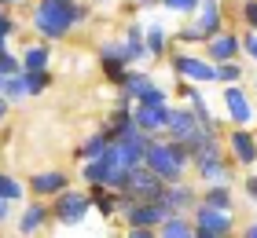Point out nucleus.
<instances>
[{
    "label": "nucleus",
    "instance_id": "obj_22",
    "mask_svg": "<svg viewBox=\"0 0 257 238\" xmlns=\"http://www.w3.org/2000/svg\"><path fill=\"white\" fill-rule=\"evenodd\" d=\"M136 99H140V103H147V106H162V103H166V92H162V88H155V85H147L144 92L136 95Z\"/></svg>",
    "mask_w": 257,
    "mask_h": 238
},
{
    "label": "nucleus",
    "instance_id": "obj_9",
    "mask_svg": "<svg viewBox=\"0 0 257 238\" xmlns=\"http://www.w3.org/2000/svg\"><path fill=\"white\" fill-rule=\"evenodd\" d=\"M224 103H228V114L235 117L239 125H246L250 117H253V110H250V99L242 95L239 88H228V95H224Z\"/></svg>",
    "mask_w": 257,
    "mask_h": 238
},
{
    "label": "nucleus",
    "instance_id": "obj_13",
    "mask_svg": "<svg viewBox=\"0 0 257 238\" xmlns=\"http://www.w3.org/2000/svg\"><path fill=\"white\" fill-rule=\"evenodd\" d=\"M44 216H48V212H44V205H30L26 216H22V223H19V231H22V234H37L41 223H44Z\"/></svg>",
    "mask_w": 257,
    "mask_h": 238
},
{
    "label": "nucleus",
    "instance_id": "obj_12",
    "mask_svg": "<svg viewBox=\"0 0 257 238\" xmlns=\"http://www.w3.org/2000/svg\"><path fill=\"white\" fill-rule=\"evenodd\" d=\"M235 48H239L235 37H213V41H209V55H213L217 63H228V59L235 55Z\"/></svg>",
    "mask_w": 257,
    "mask_h": 238
},
{
    "label": "nucleus",
    "instance_id": "obj_10",
    "mask_svg": "<svg viewBox=\"0 0 257 238\" xmlns=\"http://www.w3.org/2000/svg\"><path fill=\"white\" fill-rule=\"evenodd\" d=\"M169 128H173V136L177 139H188L195 132V110H169Z\"/></svg>",
    "mask_w": 257,
    "mask_h": 238
},
{
    "label": "nucleus",
    "instance_id": "obj_2",
    "mask_svg": "<svg viewBox=\"0 0 257 238\" xmlns=\"http://www.w3.org/2000/svg\"><path fill=\"white\" fill-rule=\"evenodd\" d=\"M184 158H188V143L184 139L173 143V147H166V143H147V154H144V161L162 176V180H180Z\"/></svg>",
    "mask_w": 257,
    "mask_h": 238
},
{
    "label": "nucleus",
    "instance_id": "obj_28",
    "mask_svg": "<svg viewBox=\"0 0 257 238\" xmlns=\"http://www.w3.org/2000/svg\"><path fill=\"white\" fill-rule=\"evenodd\" d=\"M235 77H239L235 66H220V70H217V81H235Z\"/></svg>",
    "mask_w": 257,
    "mask_h": 238
},
{
    "label": "nucleus",
    "instance_id": "obj_21",
    "mask_svg": "<svg viewBox=\"0 0 257 238\" xmlns=\"http://www.w3.org/2000/svg\"><path fill=\"white\" fill-rule=\"evenodd\" d=\"M48 88V74L44 70H30L26 74V92H44Z\"/></svg>",
    "mask_w": 257,
    "mask_h": 238
},
{
    "label": "nucleus",
    "instance_id": "obj_37",
    "mask_svg": "<svg viewBox=\"0 0 257 238\" xmlns=\"http://www.w3.org/2000/svg\"><path fill=\"white\" fill-rule=\"evenodd\" d=\"M0 88H4V74H0Z\"/></svg>",
    "mask_w": 257,
    "mask_h": 238
},
{
    "label": "nucleus",
    "instance_id": "obj_31",
    "mask_svg": "<svg viewBox=\"0 0 257 238\" xmlns=\"http://www.w3.org/2000/svg\"><path fill=\"white\" fill-rule=\"evenodd\" d=\"M8 33H11V22H8L4 15H0V37H8Z\"/></svg>",
    "mask_w": 257,
    "mask_h": 238
},
{
    "label": "nucleus",
    "instance_id": "obj_23",
    "mask_svg": "<svg viewBox=\"0 0 257 238\" xmlns=\"http://www.w3.org/2000/svg\"><path fill=\"white\" fill-rule=\"evenodd\" d=\"M0 198L15 201V198H22V187H19L15 180H8V176H0Z\"/></svg>",
    "mask_w": 257,
    "mask_h": 238
},
{
    "label": "nucleus",
    "instance_id": "obj_3",
    "mask_svg": "<svg viewBox=\"0 0 257 238\" xmlns=\"http://www.w3.org/2000/svg\"><path fill=\"white\" fill-rule=\"evenodd\" d=\"M162 176L151 169V165H133L125 176V190H128V198H147V201H158L162 198Z\"/></svg>",
    "mask_w": 257,
    "mask_h": 238
},
{
    "label": "nucleus",
    "instance_id": "obj_35",
    "mask_svg": "<svg viewBox=\"0 0 257 238\" xmlns=\"http://www.w3.org/2000/svg\"><path fill=\"white\" fill-rule=\"evenodd\" d=\"M246 187H250V194H253V198H257V180H250V183H246Z\"/></svg>",
    "mask_w": 257,
    "mask_h": 238
},
{
    "label": "nucleus",
    "instance_id": "obj_32",
    "mask_svg": "<svg viewBox=\"0 0 257 238\" xmlns=\"http://www.w3.org/2000/svg\"><path fill=\"white\" fill-rule=\"evenodd\" d=\"M246 52H250V55L257 59V37H246Z\"/></svg>",
    "mask_w": 257,
    "mask_h": 238
},
{
    "label": "nucleus",
    "instance_id": "obj_14",
    "mask_svg": "<svg viewBox=\"0 0 257 238\" xmlns=\"http://www.w3.org/2000/svg\"><path fill=\"white\" fill-rule=\"evenodd\" d=\"M231 147H235V154H239L246 165L257 158V143H253V136H246V132H235V136H231Z\"/></svg>",
    "mask_w": 257,
    "mask_h": 238
},
{
    "label": "nucleus",
    "instance_id": "obj_7",
    "mask_svg": "<svg viewBox=\"0 0 257 238\" xmlns=\"http://www.w3.org/2000/svg\"><path fill=\"white\" fill-rule=\"evenodd\" d=\"M136 128H144V132H155V128H166L169 125V110H166V103L162 106H147V103H140V110H136Z\"/></svg>",
    "mask_w": 257,
    "mask_h": 238
},
{
    "label": "nucleus",
    "instance_id": "obj_18",
    "mask_svg": "<svg viewBox=\"0 0 257 238\" xmlns=\"http://www.w3.org/2000/svg\"><path fill=\"white\" fill-rule=\"evenodd\" d=\"M85 180H88V183H107V161H103V154H99V161H96V158L88 161Z\"/></svg>",
    "mask_w": 257,
    "mask_h": 238
},
{
    "label": "nucleus",
    "instance_id": "obj_19",
    "mask_svg": "<svg viewBox=\"0 0 257 238\" xmlns=\"http://www.w3.org/2000/svg\"><path fill=\"white\" fill-rule=\"evenodd\" d=\"M4 95H8V99H19V95H26V77H19V74L4 77Z\"/></svg>",
    "mask_w": 257,
    "mask_h": 238
},
{
    "label": "nucleus",
    "instance_id": "obj_20",
    "mask_svg": "<svg viewBox=\"0 0 257 238\" xmlns=\"http://www.w3.org/2000/svg\"><path fill=\"white\" fill-rule=\"evenodd\" d=\"M162 198H166L169 209H180V205H188V201H191V190L188 187H177V190H169V194L162 190Z\"/></svg>",
    "mask_w": 257,
    "mask_h": 238
},
{
    "label": "nucleus",
    "instance_id": "obj_1",
    "mask_svg": "<svg viewBox=\"0 0 257 238\" xmlns=\"http://www.w3.org/2000/svg\"><path fill=\"white\" fill-rule=\"evenodd\" d=\"M77 19H81V11L74 8V0H41V8L33 11V26L44 37H63Z\"/></svg>",
    "mask_w": 257,
    "mask_h": 238
},
{
    "label": "nucleus",
    "instance_id": "obj_24",
    "mask_svg": "<svg viewBox=\"0 0 257 238\" xmlns=\"http://www.w3.org/2000/svg\"><path fill=\"white\" fill-rule=\"evenodd\" d=\"M0 74H4V77L19 74V59H15V55H8V52H0Z\"/></svg>",
    "mask_w": 257,
    "mask_h": 238
},
{
    "label": "nucleus",
    "instance_id": "obj_30",
    "mask_svg": "<svg viewBox=\"0 0 257 238\" xmlns=\"http://www.w3.org/2000/svg\"><path fill=\"white\" fill-rule=\"evenodd\" d=\"M166 4H169L173 11H191V8H195V0H166Z\"/></svg>",
    "mask_w": 257,
    "mask_h": 238
},
{
    "label": "nucleus",
    "instance_id": "obj_26",
    "mask_svg": "<svg viewBox=\"0 0 257 238\" xmlns=\"http://www.w3.org/2000/svg\"><path fill=\"white\" fill-rule=\"evenodd\" d=\"M103 150H107V136H96V139H92L88 147H85V154H88V158H99Z\"/></svg>",
    "mask_w": 257,
    "mask_h": 238
},
{
    "label": "nucleus",
    "instance_id": "obj_4",
    "mask_svg": "<svg viewBox=\"0 0 257 238\" xmlns=\"http://www.w3.org/2000/svg\"><path fill=\"white\" fill-rule=\"evenodd\" d=\"M231 220H228V209H217V205H206L198 209V234L202 238H217V234H228Z\"/></svg>",
    "mask_w": 257,
    "mask_h": 238
},
{
    "label": "nucleus",
    "instance_id": "obj_27",
    "mask_svg": "<svg viewBox=\"0 0 257 238\" xmlns=\"http://www.w3.org/2000/svg\"><path fill=\"white\" fill-rule=\"evenodd\" d=\"M162 44H166L162 30H151V33H147V52H162Z\"/></svg>",
    "mask_w": 257,
    "mask_h": 238
},
{
    "label": "nucleus",
    "instance_id": "obj_34",
    "mask_svg": "<svg viewBox=\"0 0 257 238\" xmlns=\"http://www.w3.org/2000/svg\"><path fill=\"white\" fill-rule=\"evenodd\" d=\"M4 110H8V99H4V95H0V117H4Z\"/></svg>",
    "mask_w": 257,
    "mask_h": 238
},
{
    "label": "nucleus",
    "instance_id": "obj_38",
    "mask_svg": "<svg viewBox=\"0 0 257 238\" xmlns=\"http://www.w3.org/2000/svg\"><path fill=\"white\" fill-rule=\"evenodd\" d=\"M144 4H155V0H144Z\"/></svg>",
    "mask_w": 257,
    "mask_h": 238
},
{
    "label": "nucleus",
    "instance_id": "obj_8",
    "mask_svg": "<svg viewBox=\"0 0 257 238\" xmlns=\"http://www.w3.org/2000/svg\"><path fill=\"white\" fill-rule=\"evenodd\" d=\"M177 74H184V77H191V81H213L217 77V70L213 66H206L202 59H177Z\"/></svg>",
    "mask_w": 257,
    "mask_h": 238
},
{
    "label": "nucleus",
    "instance_id": "obj_33",
    "mask_svg": "<svg viewBox=\"0 0 257 238\" xmlns=\"http://www.w3.org/2000/svg\"><path fill=\"white\" fill-rule=\"evenodd\" d=\"M4 212H8V198H0V220H4Z\"/></svg>",
    "mask_w": 257,
    "mask_h": 238
},
{
    "label": "nucleus",
    "instance_id": "obj_6",
    "mask_svg": "<svg viewBox=\"0 0 257 238\" xmlns=\"http://www.w3.org/2000/svg\"><path fill=\"white\" fill-rule=\"evenodd\" d=\"M169 212H173V209L166 205V201H155V205H128V209H125V220L133 223V227H147V223L166 220Z\"/></svg>",
    "mask_w": 257,
    "mask_h": 238
},
{
    "label": "nucleus",
    "instance_id": "obj_11",
    "mask_svg": "<svg viewBox=\"0 0 257 238\" xmlns=\"http://www.w3.org/2000/svg\"><path fill=\"white\" fill-rule=\"evenodd\" d=\"M63 187H66L63 172H37L33 176V190H37V194H59Z\"/></svg>",
    "mask_w": 257,
    "mask_h": 238
},
{
    "label": "nucleus",
    "instance_id": "obj_36",
    "mask_svg": "<svg viewBox=\"0 0 257 238\" xmlns=\"http://www.w3.org/2000/svg\"><path fill=\"white\" fill-rule=\"evenodd\" d=\"M246 234H250V238H257V223H253V227H250V231H246Z\"/></svg>",
    "mask_w": 257,
    "mask_h": 238
},
{
    "label": "nucleus",
    "instance_id": "obj_39",
    "mask_svg": "<svg viewBox=\"0 0 257 238\" xmlns=\"http://www.w3.org/2000/svg\"><path fill=\"white\" fill-rule=\"evenodd\" d=\"M0 4H11V0H0Z\"/></svg>",
    "mask_w": 257,
    "mask_h": 238
},
{
    "label": "nucleus",
    "instance_id": "obj_29",
    "mask_svg": "<svg viewBox=\"0 0 257 238\" xmlns=\"http://www.w3.org/2000/svg\"><path fill=\"white\" fill-rule=\"evenodd\" d=\"M242 15H246V22H250V26L257 30V4H253V0H250L246 8H242Z\"/></svg>",
    "mask_w": 257,
    "mask_h": 238
},
{
    "label": "nucleus",
    "instance_id": "obj_16",
    "mask_svg": "<svg viewBox=\"0 0 257 238\" xmlns=\"http://www.w3.org/2000/svg\"><path fill=\"white\" fill-rule=\"evenodd\" d=\"M22 66H26V70H44V66H48V48H30V52H26V59H22Z\"/></svg>",
    "mask_w": 257,
    "mask_h": 238
},
{
    "label": "nucleus",
    "instance_id": "obj_17",
    "mask_svg": "<svg viewBox=\"0 0 257 238\" xmlns=\"http://www.w3.org/2000/svg\"><path fill=\"white\" fill-rule=\"evenodd\" d=\"M162 234H166V238H188L191 227H188L184 220H177V216H166V223H162Z\"/></svg>",
    "mask_w": 257,
    "mask_h": 238
},
{
    "label": "nucleus",
    "instance_id": "obj_15",
    "mask_svg": "<svg viewBox=\"0 0 257 238\" xmlns=\"http://www.w3.org/2000/svg\"><path fill=\"white\" fill-rule=\"evenodd\" d=\"M217 22H220V11H217V0H206V8H202V15H198V33H213L217 30Z\"/></svg>",
    "mask_w": 257,
    "mask_h": 238
},
{
    "label": "nucleus",
    "instance_id": "obj_25",
    "mask_svg": "<svg viewBox=\"0 0 257 238\" xmlns=\"http://www.w3.org/2000/svg\"><path fill=\"white\" fill-rule=\"evenodd\" d=\"M206 201H209V205H217V209H228V190L224 187H213L206 194Z\"/></svg>",
    "mask_w": 257,
    "mask_h": 238
},
{
    "label": "nucleus",
    "instance_id": "obj_5",
    "mask_svg": "<svg viewBox=\"0 0 257 238\" xmlns=\"http://www.w3.org/2000/svg\"><path fill=\"white\" fill-rule=\"evenodd\" d=\"M88 212V198L85 194H74V190H59V201H55V216H59L63 223H77L81 216Z\"/></svg>",
    "mask_w": 257,
    "mask_h": 238
}]
</instances>
